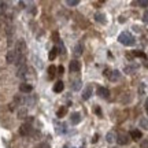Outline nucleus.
<instances>
[{
    "label": "nucleus",
    "instance_id": "2f4dec72",
    "mask_svg": "<svg viewBox=\"0 0 148 148\" xmlns=\"http://www.w3.org/2000/svg\"><path fill=\"white\" fill-rule=\"evenodd\" d=\"M138 4L141 5V7H147V5H148V1H145V0L143 1V0H141V1H138Z\"/></svg>",
    "mask_w": 148,
    "mask_h": 148
},
{
    "label": "nucleus",
    "instance_id": "39448f33",
    "mask_svg": "<svg viewBox=\"0 0 148 148\" xmlns=\"http://www.w3.org/2000/svg\"><path fill=\"white\" fill-rule=\"evenodd\" d=\"M30 132H32L30 123H23V125L19 127V134H21V136H27V134H30Z\"/></svg>",
    "mask_w": 148,
    "mask_h": 148
},
{
    "label": "nucleus",
    "instance_id": "0eeeda50",
    "mask_svg": "<svg viewBox=\"0 0 148 148\" xmlns=\"http://www.w3.org/2000/svg\"><path fill=\"white\" fill-rule=\"evenodd\" d=\"M5 60H7V63H15L16 60V52L14 49H10L7 55H5Z\"/></svg>",
    "mask_w": 148,
    "mask_h": 148
},
{
    "label": "nucleus",
    "instance_id": "423d86ee",
    "mask_svg": "<svg viewBox=\"0 0 148 148\" xmlns=\"http://www.w3.org/2000/svg\"><path fill=\"white\" fill-rule=\"evenodd\" d=\"M69 69L71 73H77V71H79V69H81V62L79 60H71L70 62V66H69Z\"/></svg>",
    "mask_w": 148,
    "mask_h": 148
},
{
    "label": "nucleus",
    "instance_id": "412c9836",
    "mask_svg": "<svg viewBox=\"0 0 148 148\" xmlns=\"http://www.w3.org/2000/svg\"><path fill=\"white\" fill-rule=\"evenodd\" d=\"M48 75H49V78H53L56 75V67L55 66H49L48 67Z\"/></svg>",
    "mask_w": 148,
    "mask_h": 148
},
{
    "label": "nucleus",
    "instance_id": "f257e3e1",
    "mask_svg": "<svg viewBox=\"0 0 148 148\" xmlns=\"http://www.w3.org/2000/svg\"><path fill=\"white\" fill-rule=\"evenodd\" d=\"M118 41L121 44H123V45H126V47H132V45H134L136 40H134V37L129 32H122L119 34V37H118Z\"/></svg>",
    "mask_w": 148,
    "mask_h": 148
},
{
    "label": "nucleus",
    "instance_id": "a211bd4d",
    "mask_svg": "<svg viewBox=\"0 0 148 148\" xmlns=\"http://www.w3.org/2000/svg\"><path fill=\"white\" fill-rule=\"evenodd\" d=\"M79 122H81V115H79V112H74L73 115H71V123L77 125Z\"/></svg>",
    "mask_w": 148,
    "mask_h": 148
},
{
    "label": "nucleus",
    "instance_id": "7ed1b4c3",
    "mask_svg": "<svg viewBox=\"0 0 148 148\" xmlns=\"http://www.w3.org/2000/svg\"><path fill=\"white\" fill-rule=\"evenodd\" d=\"M16 52V55H25L26 53V44H25V41L22 40V38H19L18 41H16L15 44V49H14Z\"/></svg>",
    "mask_w": 148,
    "mask_h": 148
},
{
    "label": "nucleus",
    "instance_id": "ddd939ff",
    "mask_svg": "<svg viewBox=\"0 0 148 148\" xmlns=\"http://www.w3.org/2000/svg\"><path fill=\"white\" fill-rule=\"evenodd\" d=\"M22 104H25V106H34V104H36V97H34V96H27V97H25V99H23V103H22Z\"/></svg>",
    "mask_w": 148,
    "mask_h": 148
},
{
    "label": "nucleus",
    "instance_id": "bb28decb",
    "mask_svg": "<svg viewBox=\"0 0 148 148\" xmlns=\"http://www.w3.org/2000/svg\"><path fill=\"white\" fill-rule=\"evenodd\" d=\"M78 3H79V0H67L66 1L67 5H78Z\"/></svg>",
    "mask_w": 148,
    "mask_h": 148
},
{
    "label": "nucleus",
    "instance_id": "aec40b11",
    "mask_svg": "<svg viewBox=\"0 0 148 148\" xmlns=\"http://www.w3.org/2000/svg\"><path fill=\"white\" fill-rule=\"evenodd\" d=\"M56 55H58V48L53 47L51 51H49V53H48V58H49V60H53V59L56 58Z\"/></svg>",
    "mask_w": 148,
    "mask_h": 148
},
{
    "label": "nucleus",
    "instance_id": "72a5a7b5",
    "mask_svg": "<svg viewBox=\"0 0 148 148\" xmlns=\"http://www.w3.org/2000/svg\"><path fill=\"white\" fill-rule=\"evenodd\" d=\"M145 111H147V114H148V99L145 100Z\"/></svg>",
    "mask_w": 148,
    "mask_h": 148
},
{
    "label": "nucleus",
    "instance_id": "dca6fc26",
    "mask_svg": "<svg viewBox=\"0 0 148 148\" xmlns=\"http://www.w3.org/2000/svg\"><path fill=\"white\" fill-rule=\"evenodd\" d=\"M106 140H107V143L112 144L114 141H116V134L114 132H108L107 133V136H106Z\"/></svg>",
    "mask_w": 148,
    "mask_h": 148
},
{
    "label": "nucleus",
    "instance_id": "f3484780",
    "mask_svg": "<svg viewBox=\"0 0 148 148\" xmlns=\"http://www.w3.org/2000/svg\"><path fill=\"white\" fill-rule=\"evenodd\" d=\"M63 88H64V84L62 82V81H58L56 84L53 85V90H55L56 93H59V92H62V90H63Z\"/></svg>",
    "mask_w": 148,
    "mask_h": 148
},
{
    "label": "nucleus",
    "instance_id": "b1692460",
    "mask_svg": "<svg viewBox=\"0 0 148 148\" xmlns=\"http://www.w3.org/2000/svg\"><path fill=\"white\" fill-rule=\"evenodd\" d=\"M140 126L144 127L145 130H148V118H141L140 119Z\"/></svg>",
    "mask_w": 148,
    "mask_h": 148
},
{
    "label": "nucleus",
    "instance_id": "6e6552de",
    "mask_svg": "<svg viewBox=\"0 0 148 148\" xmlns=\"http://www.w3.org/2000/svg\"><path fill=\"white\" fill-rule=\"evenodd\" d=\"M15 64H16L18 69L22 67V66H26V56H25V55H16Z\"/></svg>",
    "mask_w": 148,
    "mask_h": 148
},
{
    "label": "nucleus",
    "instance_id": "6ab92c4d",
    "mask_svg": "<svg viewBox=\"0 0 148 148\" xmlns=\"http://www.w3.org/2000/svg\"><path fill=\"white\" fill-rule=\"evenodd\" d=\"M106 16H104V14H101V12H96L95 14V21L100 22V23H106V19H104Z\"/></svg>",
    "mask_w": 148,
    "mask_h": 148
},
{
    "label": "nucleus",
    "instance_id": "c85d7f7f",
    "mask_svg": "<svg viewBox=\"0 0 148 148\" xmlns=\"http://www.w3.org/2000/svg\"><path fill=\"white\" fill-rule=\"evenodd\" d=\"M136 69H137V66H130V67H126L125 71H126V73H132V71H134Z\"/></svg>",
    "mask_w": 148,
    "mask_h": 148
},
{
    "label": "nucleus",
    "instance_id": "4468645a",
    "mask_svg": "<svg viewBox=\"0 0 148 148\" xmlns=\"http://www.w3.org/2000/svg\"><path fill=\"white\" fill-rule=\"evenodd\" d=\"M141 136H143V134H141V132H140V130H137V129H133L132 132H130V138H133L134 141H138V140L141 138Z\"/></svg>",
    "mask_w": 148,
    "mask_h": 148
},
{
    "label": "nucleus",
    "instance_id": "a878e982",
    "mask_svg": "<svg viewBox=\"0 0 148 148\" xmlns=\"http://www.w3.org/2000/svg\"><path fill=\"white\" fill-rule=\"evenodd\" d=\"M56 48H58V52L63 55V53H64V45H63V42H62V41H58V47H56Z\"/></svg>",
    "mask_w": 148,
    "mask_h": 148
},
{
    "label": "nucleus",
    "instance_id": "393cba45",
    "mask_svg": "<svg viewBox=\"0 0 148 148\" xmlns=\"http://www.w3.org/2000/svg\"><path fill=\"white\" fill-rule=\"evenodd\" d=\"M66 112H67V108H66V107H62V108H59V110H58L56 115H58L59 118H62V116H63Z\"/></svg>",
    "mask_w": 148,
    "mask_h": 148
},
{
    "label": "nucleus",
    "instance_id": "1a4fd4ad",
    "mask_svg": "<svg viewBox=\"0 0 148 148\" xmlns=\"http://www.w3.org/2000/svg\"><path fill=\"white\" fill-rule=\"evenodd\" d=\"M19 90H21L22 93H30L33 90V86L30 84H27V82H22L19 85Z\"/></svg>",
    "mask_w": 148,
    "mask_h": 148
},
{
    "label": "nucleus",
    "instance_id": "f704fd0d",
    "mask_svg": "<svg viewBox=\"0 0 148 148\" xmlns=\"http://www.w3.org/2000/svg\"><path fill=\"white\" fill-rule=\"evenodd\" d=\"M92 141H93V143H96V141H97V134H96L95 137H93V140H92Z\"/></svg>",
    "mask_w": 148,
    "mask_h": 148
},
{
    "label": "nucleus",
    "instance_id": "9b49d317",
    "mask_svg": "<svg viewBox=\"0 0 148 148\" xmlns=\"http://www.w3.org/2000/svg\"><path fill=\"white\" fill-rule=\"evenodd\" d=\"M97 95L100 96V97H103V99H107L108 95H110V90L107 89V88H104V86H99L97 88Z\"/></svg>",
    "mask_w": 148,
    "mask_h": 148
},
{
    "label": "nucleus",
    "instance_id": "cd10ccee",
    "mask_svg": "<svg viewBox=\"0 0 148 148\" xmlns=\"http://www.w3.org/2000/svg\"><path fill=\"white\" fill-rule=\"evenodd\" d=\"M133 55H136V56H140V58H145V53L144 52H140V51H134Z\"/></svg>",
    "mask_w": 148,
    "mask_h": 148
},
{
    "label": "nucleus",
    "instance_id": "20e7f679",
    "mask_svg": "<svg viewBox=\"0 0 148 148\" xmlns=\"http://www.w3.org/2000/svg\"><path fill=\"white\" fill-rule=\"evenodd\" d=\"M29 71H30V69L27 66H22V67H19L16 70V77L21 79H26L29 77Z\"/></svg>",
    "mask_w": 148,
    "mask_h": 148
},
{
    "label": "nucleus",
    "instance_id": "2eb2a0df",
    "mask_svg": "<svg viewBox=\"0 0 148 148\" xmlns=\"http://www.w3.org/2000/svg\"><path fill=\"white\" fill-rule=\"evenodd\" d=\"M82 51H84V47H82L81 42H78V44L74 47V51H73L74 56H81V55H82Z\"/></svg>",
    "mask_w": 148,
    "mask_h": 148
},
{
    "label": "nucleus",
    "instance_id": "5701e85b",
    "mask_svg": "<svg viewBox=\"0 0 148 148\" xmlns=\"http://www.w3.org/2000/svg\"><path fill=\"white\" fill-rule=\"evenodd\" d=\"M79 88H81V79H75L73 82V85H71V89L73 90H78Z\"/></svg>",
    "mask_w": 148,
    "mask_h": 148
},
{
    "label": "nucleus",
    "instance_id": "4be33fe9",
    "mask_svg": "<svg viewBox=\"0 0 148 148\" xmlns=\"http://www.w3.org/2000/svg\"><path fill=\"white\" fill-rule=\"evenodd\" d=\"M26 116H27V110L26 108H19V110H18V118L23 119V118H26Z\"/></svg>",
    "mask_w": 148,
    "mask_h": 148
},
{
    "label": "nucleus",
    "instance_id": "7c9ffc66",
    "mask_svg": "<svg viewBox=\"0 0 148 148\" xmlns=\"http://www.w3.org/2000/svg\"><path fill=\"white\" fill-rule=\"evenodd\" d=\"M37 148H51V147H49L47 143H41V144H38V145H37Z\"/></svg>",
    "mask_w": 148,
    "mask_h": 148
},
{
    "label": "nucleus",
    "instance_id": "c9c22d12",
    "mask_svg": "<svg viewBox=\"0 0 148 148\" xmlns=\"http://www.w3.org/2000/svg\"><path fill=\"white\" fill-rule=\"evenodd\" d=\"M62 148H67V147H66V145H63V147H62Z\"/></svg>",
    "mask_w": 148,
    "mask_h": 148
},
{
    "label": "nucleus",
    "instance_id": "c756f323",
    "mask_svg": "<svg viewBox=\"0 0 148 148\" xmlns=\"http://www.w3.org/2000/svg\"><path fill=\"white\" fill-rule=\"evenodd\" d=\"M143 22L144 23H148V11H145L143 15Z\"/></svg>",
    "mask_w": 148,
    "mask_h": 148
},
{
    "label": "nucleus",
    "instance_id": "473e14b6",
    "mask_svg": "<svg viewBox=\"0 0 148 148\" xmlns=\"http://www.w3.org/2000/svg\"><path fill=\"white\" fill-rule=\"evenodd\" d=\"M58 71H59L58 74H63L64 73V67H63V66H59V67H58Z\"/></svg>",
    "mask_w": 148,
    "mask_h": 148
},
{
    "label": "nucleus",
    "instance_id": "f03ea898",
    "mask_svg": "<svg viewBox=\"0 0 148 148\" xmlns=\"http://www.w3.org/2000/svg\"><path fill=\"white\" fill-rule=\"evenodd\" d=\"M129 141H130V136H129L127 133H125V132L118 133V136H116V143L119 144V145H126V144H129Z\"/></svg>",
    "mask_w": 148,
    "mask_h": 148
},
{
    "label": "nucleus",
    "instance_id": "f8f14e48",
    "mask_svg": "<svg viewBox=\"0 0 148 148\" xmlns=\"http://www.w3.org/2000/svg\"><path fill=\"white\" fill-rule=\"evenodd\" d=\"M119 77H121V73H119L118 70H112V71L108 74V79H110V81H112V82L118 81V79H119Z\"/></svg>",
    "mask_w": 148,
    "mask_h": 148
},
{
    "label": "nucleus",
    "instance_id": "9d476101",
    "mask_svg": "<svg viewBox=\"0 0 148 148\" xmlns=\"http://www.w3.org/2000/svg\"><path fill=\"white\" fill-rule=\"evenodd\" d=\"M92 92H93V88H92V85H88V86H85L84 92H82V99H84V100H88L90 96H92Z\"/></svg>",
    "mask_w": 148,
    "mask_h": 148
}]
</instances>
